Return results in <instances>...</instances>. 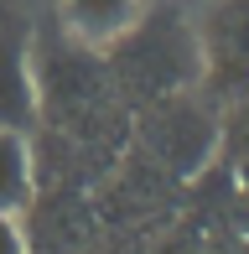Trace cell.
Here are the masks:
<instances>
[{
    "label": "cell",
    "mask_w": 249,
    "mask_h": 254,
    "mask_svg": "<svg viewBox=\"0 0 249 254\" xmlns=\"http://www.w3.org/2000/svg\"><path fill=\"white\" fill-rule=\"evenodd\" d=\"M120 42V73L130 78L135 88H151V94H166V88H182L192 73L202 67V47L192 37V26L177 16L172 5L151 10L135 31H124Z\"/></svg>",
    "instance_id": "obj_1"
},
{
    "label": "cell",
    "mask_w": 249,
    "mask_h": 254,
    "mask_svg": "<svg viewBox=\"0 0 249 254\" xmlns=\"http://www.w3.org/2000/svg\"><path fill=\"white\" fill-rule=\"evenodd\" d=\"M202 67L213 94L249 99V0H218L202 16Z\"/></svg>",
    "instance_id": "obj_2"
},
{
    "label": "cell",
    "mask_w": 249,
    "mask_h": 254,
    "mask_svg": "<svg viewBox=\"0 0 249 254\" xmlns=\"http://www.w3.org/2000/svg\"><path fill=\"white\" fill-rule=\"evenodd\" d=\"M37 125V83L21 26H0V130L26 135Z\"/></svg>",
    "instance_id": "obj_3"
},
{
    "label": "cell",
    "mask_w": 249,
    "mask_h": 254,
    "mask_svg": "<svg viewBox=\"0 0 249 254\" xmlns=\"http://www.w3.org/2000/svg\"><path fill=\"white\" fill-rule=\"evenodd\" d=\"M67 26L83 42H115L135 26V0H67Z\"/></svg>",
    "instance_id": "obj_4"
},
{
    "label": "cell",
    "mask_w": 249,
    "mask_h": 254,
    "mask_svg": "<svg viewBox=\"0 0 249 254\" xmlns=\"http://www.w3.org/2000/svg\"><path fill=\"white\" fill-rule=\"evenodd\" d=\"M26 202H31V151H26V135L0 130V213L16 218Z\"/></svg>",
    "instance_id": "obj_5"
},
{
    "label": "cell",
    "mask_w": 249,
    "mask_h": 254,
    "mask_svg": "<svg viewBox=\"0 0 249 254\" xmlns=\"http://www.w3.org/2000/svg\"><path fill=\"white\" fill-rule=\"evenodd\" d=\"M229 145H234L239 156H249V99L234 109V120H229Z\"/></svg>",
    "instance_id": "obj_6"
},
{
    "label": "cell",
    "mask_w": 249,
    "mask_h": 254,
    "mask_svg": "<svg viewBox=\"0 0 249 254\" xmlns=\"http://www.w3.org/2000/svg\"><path fill=\"white\" fill-rule=\"evenodd\" d=\"M0 254H26V239H21V228H16L10 213H0Z\"/></svg>",
    "instance_id": "obj_7"
}]
</instances>
